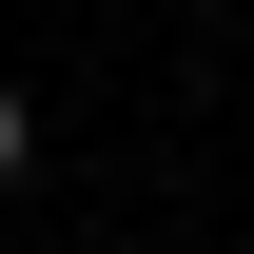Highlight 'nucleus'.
Returning a JSON list of instances; mask_svg holds the SVG:
<instances>
[{"label":"nucleus","mask_w":254,"mask_h":254,"mask_svg":"<svg viewBox=\"0 0 254 254\" xmlns=\"http://www.w3.org/2000/svg\"><path fill=\"white\" fill-rule=\"evenodd\" d=\"M20 157H39V118H20V78H0V176H20Z\"/></svg>","instance_id":"1"}]
</instances>
